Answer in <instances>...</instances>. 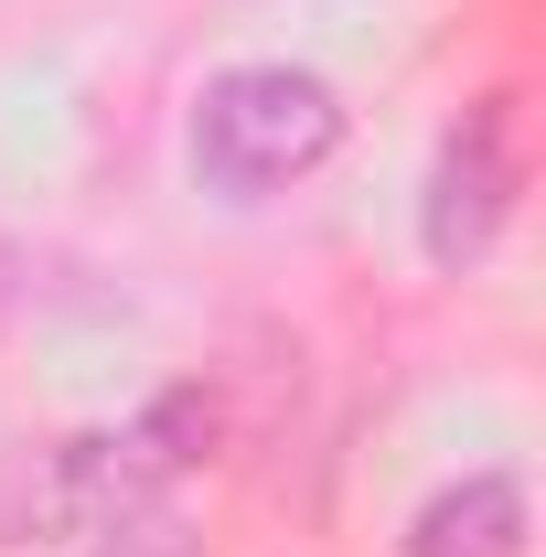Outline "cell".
Here are the masks:
<instances>
[{
  "label": "cell",
  "instance_id": "obj_1",
  "mask_svg": "<svg viewBox=\"0 0 546 557\" xmlns=\"http://www.w3.org/2000/svg\"><path fill=\"white\" fill-rule=\"evenodd\" d=\"M214 408L204 397H161L129 429H86L54 450H22L0 472V536H108L129 515H161V493L204 461Z\"/></svg>",
  "mask_w": 546,
  "mask_h": 557
},
{
  "label": "cell",
  "instance_id": "obj_2",
  "mask_svg": "<svg viewBox=\"0 0 546 557\" xmlns=\"http://www.w3.org/2000/svg\"><path fill=\"white\" fill-rule=\"evenodd\" d=\"M343 150V97L311 65H225L194 97V172L225 205H269Z\"/></svg>",
  "mask_w": 546,
  "mask_h": 557
},
{
  "label": "cell",
  "instance_id": "obj_3",
  "mask_svg": "<svg viewBox=\"0 0 546 557\" xmlns=\"http://www.w3.org/2000/svg\"><path fill=\"white\" fill-rule=\"evenodd\" d=\"M514 183H525V161H514V97H482L472 119L439 139V161H429L418 247L439 269H472L482 247L504 236V214H514Z\"/></svg>",
  "mask_w": 546,
  "mask_h": 557
},
{
  "label": "cell",
  "instance_id": "obj_4",
  "mask_svg": "<svg viewBox=\"0 0 546 557\" xmlns=\"http://www.w3.org/2000/svg\"><path fill=\"white\" fill-rule=\"evenodd\" d=\"M408 557H525V483L514 472H472V483L429 493L408 525Z\"/></svg>",
  "mask_w": 546,
  "mask_h": 557
},
{
  "label": "cell",
  "instance_id": "obj_5",
  "mask_svg": "<svg viewBox=\"0 0 546 557\" xmlns=\"http://www.w3.org/2000/svg\"><path fill=\"white\" fill-rule=\"evenodd\" d=\"M108 557H194V547L172 515H129V525H108Z\"/></svg>",
  "mask_w": 546,
  "mask_h": 557
},
{
  "label": "cell",
  "instance_id": "obj_6",
  "mask_svg": "<svg viewBox=\"0 0 546 557\" xmlns=\"http://www.w3.org/2000/svg\"><path fill=\"white\" fill-rule=\"evenodd\" d=\"M0 311H11V269H0Z\"/></svg>",
  "mask_w": 546,
  "mask_h": 557
}]
</instances>
